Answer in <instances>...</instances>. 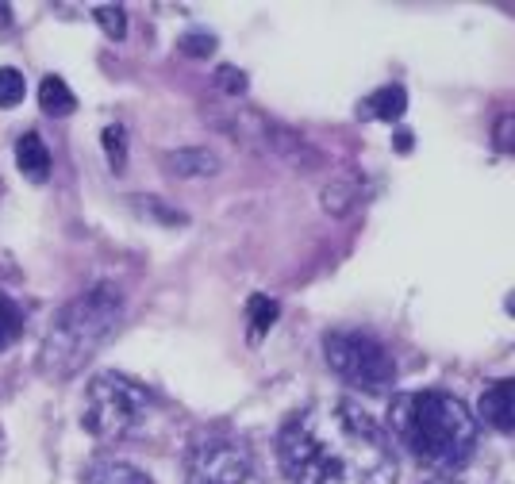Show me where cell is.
I'll list each match as a JSON object with an SVG mask.
<instances>
[{"mask_svg": "<svg viewBox=\"0 0 515 484\" xmlns=\"http://www.w3.org/2000/svg\"><path fill=\"white\" fill-rule=\"evenodd\" d=\"M277 461L293 484H396L393 438L350 400L296 412L277 435Z\"/></svg>", "mask_w": 515, "mask_h": 484, "instance_id": "1", "label": "cell"}, {"mask_svg": "<svg viewBox=\"0 0 515 484\" xmlns=\"http://www.w3.org/2000/svg\"><path fill=\"white\" fill-rule=\"evenodd\" d=\"M389 431L419 465L454 473L473 458L477 419L466 404L442 388H419L393 400Z\"/></svg>", "mask_w": 515, "mask_h": 484, "instance_id": "2", "label": "cell"}, {"mask_svg": "<svg viewBox=\"0 0 515 484\" xmlns=\"http://www.w3.org/2000/svg\"><path fill=\"white\" fill-rule=\"evenodd\" d=\"M123 319V292L116 285H93L74 296L54 315L47 342H43V369L50 377H74L81 365L116 335Z\"/></svg>", "mask_w": 515, "mask_h": 484, "instance_id": "3", "label": "cell"}, {"mask_svg": "<svg viewBox=\"0 0 515 484\" xmlns=\"http://www.w3.org/2000/svg\"><path fill=\"white\" fill-rule=\"evenodd\" d=\"M154 392L123 373H100L85 388L81 404V427L100 442H123V438L147 435L154 423Z\"/></svg>", "mask_w": 515, "mask_h": 484, "instance_id": "4", "label": "cell"}, {"mask_svg": "<svg viewBox=\"0 0 515 484\" xmlns=\"http://www.w3.org/2000/svg\"><path fill=\"white\" fill-rule=\"evenodd\" d=\"M323 358H327L331 373L339 381H346L358 392H385L396 381V362L389 346L369 331H358V327L327 331L323 335Z\"/></svg>", "mask_w": 515, "mask_h": 484, "instance_id": "5", "label": "cell"}, {"mask_svg": "<svg viewBox=\"0 0 515 484\" xmlns=\"http://www.w3.org/2000/svg\"><path fill=\"white\" fill-rule=\"evenodd\" d=\"M254 481V458L243 438L231 431H204L189 442V465L185 484H250Z\"/></svg>", "mask_w": 515, "mask_h": 484, "instance_id": "6", "label": "cell"}, {"mask_svg": "<svg viewBox=\"0 0 515 484\" xmlns=\"http://www.w3.org/2000/svg\"><path fill=\"white\" fill-rule=\"evenodd\" d=\"M477 419L500 431V435H515V377L512 381H500L481 392L477 400Z\"/></svg>", "mask_w": 515, "mask_h": 484, "instance_id": "7", "label": "cell"}, {"mask_svg": "<svg viewBox=\"0 0 515 484\" xmlns=\"http://www.w3.org/2000/svg\"><path fill=\"white\" fill-rule=\"evenodd\" d=\"M162 170L170 177H212L220 173V158L208 146H181V150L162 154Z\"/></svg>", "mask_w": 515, "mask_h": 484, "instance_id": "8", "label": "cell"}, {"mask_svg": "<svg viewBox=\"0 0 515 484\" xmlns=\"http://www.w3.org/2000/svg\"><path fill=\"white\" fill-rule=\"evenodd\" d=\"M408 112V93L400 89V85H381V89H373L366 100H362V116L369 120H400Z\"/></svg>", "mask_w": 515, "mask_h": 484, "instance_id": "9", "label": "cell"}, {"mask_svg": "<svg viewBox=\"0 0 515 484\" xmlns=\"http://www.w3.org/2000/svg\"><path fill=\"white\" fill-rule=\"evenodd\" d=\"M85 484H154V481H150L143 469L127 465V461L100 458V461H93V465H89Z\"/></svg>", "mask_w": 515, "mask_h": 484, "instance_id": "10", "label": "cell"}, {"mask_svg": "<svg viewBox=\"0 0 515 484\" xmlns=\"http://www.w3.org/2000/svg\"><path fill=\"white\" fill-rule=\"evenodd\" d=\"M16 166H20V173H27L31 181H43L50 173V150L35 131H27L24 139L16 143Z\"/></svg>", "mask_w": 515, "mask_h": 484, "instance_id": "11", "label": "cell"}, {"mask_svg": "<svg viewBox=\"0 0 515 484\" xmlns=\"http://www.w3.org/2000/svg\"><path fill=\"white\" fill-rule=\"evenodd\" d=\"M39 104H43V112H50V116H70L77 108V97L62 77L50 73V77H43V85H39Z\"/></svg>", "mask_w": 515, "mask_h": 484, "instance_id": "12", "label": "cell"}, {"mask_svg": "<svg viewBox=\"0 0 515 484\" xmlns=\"http://www.w3.org/2000/svg\"><path fill=\"white\" fill-rule=\"evenodd\" d=\"M20 335H24V308L8 292H0V354L12 350Z\"/></svg>", "mask_w": 515, "mask_h": 484, "instance_id": "13", "label": "cell"}, {"mask_svg": "<svg viewBox=\"0 0 515 484\" xmlns=\"http://www.w3.org/2000/svg\"><path fill=\"white\" fill-rule=\"evenodd\" d=\"M277 315H281V308H277V300H270V296H250V308H246V323H250V342H258L266 331H270L273 323H277Z\"/></svg>", "mask_w": 515, "mask_h": 484, "instance_id": "14", "label": "cell"}, {"mask_svg": "<svg viewBox=\"0 0 515 484\" xmlns=\"http://www.w3.org/2000/svg\"><path fill=\"white\" fill-rule=\"evenodd\" d=\"M100 143H104V154H108L112 170L120 173L127 166V131H123V123H108L100 131Z\"/></svg>", "mask_w": 515, "mask_h": 484, "instance_id": "15", "label": "cell"}, {"mask_svg": "<svg viewBox=\"0 0 515 484\" xmlns=\"http://www.w3.org/2000/svg\"><path fill=\"white\" fill-rule=\"evenodd\" d=\"M24 93V73L12 70V66H0V108H16L24 100Z\"/></svg>", "mask_w": 515, "mask_h": 484, "instance_id": "16", "label": "cell"}, {"mask_svg": "<svg viewBox=\"0 0 515 484\" xmlns=\"http://www.w3.org/2000/svg\"><path fill=\"white\" fill-rule=\"evenodd\" d=\"M492 143L504 154H515V108H504L496 120H492Z\"/></svg>", "mask_w": 515, "mask_h": 484, "instance_id": "17", "label": "cell"}, {"mask_svg": "<svg viewBox=\"0 0 515 484\" xmlns=\"http://www.w3.org/2000/svg\"><path fill=\"white\" fill-rule=\"evenodd\" d=\"M97 24L104 27V35H112V39H123L127 35V16H123V8L116 4V8H97Z\"/></svg>", "mask_w": 515, "mask_h": 484, "instance_id": "18", "label": "cell"}, {"mask_svg": "<svg viewBox=\"0 0 515 484\" xmlns=\"http://www.w3.org/2000/svg\"><path fill=\"white\" fill-rule=\"evenodd\" d=\"M181 50H185L189 58H204V54H212V50H216V39L193 31V35H185V39H181Z\"/></svg>", "mask_w": 515, "mask_h": 484, "instance_id": "19", "label": "cell"}, {"mask_svg": "<svg viewBox=\"0 0 515 484\" xmlns=\"http://www.w3.org/2000/svg\"><path fill=\"white\" fill-rule=\"evenodd\" d=\"M216 81H220L223 93H246V73L235 70V66H223V70L216 73Z\"/></svg>", "mask_w": 515, "mask_h": 484, "instance_id": "20", "label": "cell"}, {"mask_svg": "<svg viewBox=\"0 0 515 484\" xmlns=\"http://www.w3.org/2000/svg\"><path fill=\"white\" fill-rule=\"evenodd\" d=\"M135 204H143L147 212H154V216H162L166 223H185V216H181V212H166V208H162V200H154V196H139Z\"/></svg>", "mask_w": 515, "mask_h": 484, "instance_id": "21", "label": "cell"}, {"mask_svg": "<svg viewBox=\"0 0 515 484\" xmlns=\"http://www.w3.org/2000/svg\"><path fill=\"white\" fill-rule=\"evenodd\" d=\"M396 150H400V154H408V150H412V135H408V131H400V135H396Z\"/></svg>", "mask_w": 515, "mask_h": 484, "instance_id": "22", "label": "cell"}, {"mask_svg": "<svg viewBox=\"0 0 515 484\" xmlns=\"http://www.w3.org/2000/svg\"><path fill=\"white\" fill-rule=\"evenodd\" d=\"M8 20H12V8H8V4H0V27H8Z\"/></svg>", "mask_w": 515, "mask_h": 484, "instance_id": "23", "label": "cell"}, {"mask_svg": "<svg viewBox=\"0 0 515 484\" xmlns=\"http://www.w3.org/2000/svg\"><path fill=\"white\" fill-rule=\"evenodd\" d=\"M427 484H458V481H427Z\"/></svg>", "mask_w": 515, "mask_h": 484, "instance_id": "24", "label": "cell"}, {"mask_svg": "<svg viewBox=\"0 0 515 484\" xmlns=\"http://www.w3.org/2000/svg\"><path fill=\"white\" fill-rule=\"evenodd\" d=\"M508 312H515V300H508Z\"/></svg>", "mask_w": 515, "mask_h": 484, "instance_id": "25", "label": "cell"}]
</instances>
